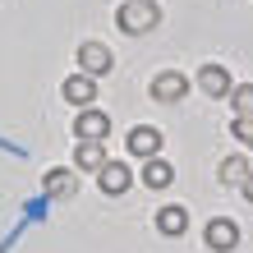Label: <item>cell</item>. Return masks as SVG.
<instances>
[{"instance_id":"obj_13","label":"cell","mask_w":253,"mask_h":253,"mask_svg":"<svg viewBox=\"0 0 253 253\" xmlns=\"http://www.w3.org/2000/svg\"><path fill=\"white\" fill-rule=\"evenodd\" d=\"M157 230L161 235H184L189 230V212L184 207H161L157 212Z\"/></svg>"},{"instance_id":"obj_2","label":"cell","mask_w":253,"mask_h":253,"mask_svg":"<svg viewBox=\"0 0 253 253\" xmlns=\"http://www.w3.org/2000/svg\"><path fill=\"white\" fill-rule=\"evenodd\" d=\"M111 69H115L111 46H101V42H83V46H79V74L101 79V74H111Z\"/></svg>"},{"instance_id":"obj_3","label":"cell","mask_w":253,"mask_h":253,"mask_svg":"<svg viewBox=\"0 0 253 253\" xmlns=\"http://www.w3.org/2000/svg\"><path fill=\"white\" fill-rule=\"evenodd\" d=\"M203 240H207V249H212V253H230L235 244H240V226H235L230 216H216V221H207Z\"/></svg>"},{"instance_id":"obj_6","label":"cell","mask_w":253,"mask_h":253,"mask_svg":"<svg viewBox=\"0 0 253 253\" xmlns=\"http://www.w3.org/2000/svg\"><path fill=\"white\" fill-rule=\"evenodd\" d=\"M184 92H189V74H180V69L152 74V97L157 101H180Z\"/></svg>"},{"instance_id":"obj_11","label":"cell","mask_w":253,"mask_h":253,"mask_svg":"<svg viewBox=\"0 0 253 253\" xmlns=\"http://www.w3.org/2000/svg\"><path fill=\"white\" fill-rule=\"evenodd\" d=\"M74 161H79V170H101L111 157H106V147H101V143L79 138V147H74Z\"/></svg>"},{"instance_id":"obj_17","label":"cell","mask_w":253,"mask_h":253,"mask_svg":"<svg viewBox=\"0 0 253 253\" xmlns=\"http://www.w3.org/2000/svg\"><path fill=\"white\" fill-rule=\"evenodd\" d=\"M240 193H244V198H249V203H253V170H249V180H244V184H240Z\"/></svg>"},{"instance_id":"obj_15","label":"cell","mask_w":253,"mask_h":253,"mask_svg":"<svg viewBox=\"0 0 253 253\" xmlns=\"http://www.w3.org/2000/svg\"><path fill=\"white\" fill-rule=\"evenodd\" d=\"M230 111H235V120H249L253 115V83L230 87Z\"/></svg>"},{"instance_id":"obj_7","label":"cell","mask_w":253,"mask_h":253,"mask_svg":"<svg viewBox=\"0 0 253 253\" xmlns=\"http://www.w3.org/2000/svg\"><path fill=\"white\" fill-rule=\"evenodd\" d=\"M60 92H65L69 106H92V97H97V79H87V74H69Z\"/></svg>"},{"instance_id":"obj_4","label":"cell","mask_w":253,"mask_h":253,"mask_svg":"<svg viewBox=\"0 0 253 253\" xmlns=\"http://www.w3.org/2000/svg\"><path fill=\"white\" fill-rule=\"evenodd\" d=\"M74 133H79V138H87V143H101V138H106V133H111V115L106 111H79V115H74Z\"/></svg>"},{"instance_id":"obj_16","label":"cell","mask_w":253,"mask_h":253,"mask_svg":"<svg viewBox=\"0 0 253 253\" xmlns=\"http://www.w3.org/2000/svg\"><path fill=\"white\" fill-rule=\"evenodd\" d=\"M230 133H235L240 143H249V147H253V115H249V120H235V125H230Z\"/></svg>"},{"instance_id":"obj_14","label":"cell","mask_w":253,"mask_h":253,"mask_svg":"<svg viewBox=\"0 0 253 253\" xmlns=\"http://www.w3.org/2000/svg\"><path fill=\"white\" fill-rule=\"evenodd\" d=\"M216 180H221V184H235V189H240V184L249 180V161H244V157H226V161L216 166Z\"/></svg>"},{"instance_id":"obj_9","label":"cell","mask_w":253,"mask_h":253,"mask_svg":"<svg viewBox=\"0 0 253 253\" xmlns=\"http://www.w3.org/2000/svg\"><path fill=\"white\" fill-rule=\"evenodd\" d=\"M97 184H101V193L120 198V193L129 189V166H125V161H106V166L97 170Z\"/></svg>"},{"instance_id":"obj_12","label":"cell","mask_w":253,"mask_h":253,"mask_svg":"<svg viewBox=\"0 0 253 253\" xmlns=\"http://www.w3.org/2000/svg\"><path fill=\"white\" fill-rule=\"evenodd\" d=\"M170 180H175L170 161H161V157H147V166H143V184H147V189H166Z\"/></svg>"},{"instance_id":"obj_1","label":"cell","mask_w":253,"mask_h":253,"mask_svg":"<svg viewBox=\"0 0 253 253\" xmlns=\"http://www.w3.org/2000/svg\"><path fill=\"white\" fill-rule=\"evenodd\" d=\"M161 23V5L157 0H125L120 5V28L133 37V33H152Z\"/></svg>"},{"instance_id":"obj_10","label":"cell","mask_w":253,"mask_h":253,"mask_svg":"<svg viewBox=\"0 0 253 253\" xmlns=\"http://www.w3.org/2000/svg\"><path fill=\"white\" fill-rule=\"evenodd\" d=\"M74 189H79V175L74 170H46V180H42V193L46 198H74Z\"/></svg>"},{"instance_id":"obj_8","label":"cell","mask_w":253,"mask_h":253,"mask_svg":"<svg viewBox=\"0 0 253 253\" xmlns=\"http://www.w3.org/2000/svg\"><path fill=\"white\" fill-rule=\"evenodd\" d=\"M198 87H203L207 97H226L230 87H235V79L226 74V65H203L198 69Z\"/></svg>"},{"instance_id":"obj_5","label":"cell","mask_w":253,"mask_h":253,"mask_svg":"<svg viewBox=\"0 0 253 253\" xmlns=\"http://www.w3.org/2000/svg\"><path fill=\"white\" fill-rule=\"evenodd\" d=\"M125 147L133 157H161V129H152V125H133L129 129V138H125Z\"/></svg>"}]
</instances>
